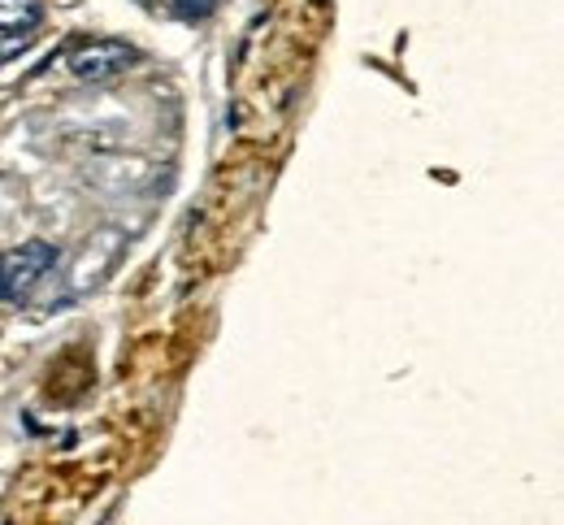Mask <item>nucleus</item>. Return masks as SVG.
<instances>
[{"instance_id": "nucleus-4", "label": "nucleus", "mask_w": 564, "mask_h": 525, "mask_svg": "<svg viewBox=\"0 0 564 525\" xmlns=\"http://www.w3.org/2000/svg\"><path fill=\"white\" fill-rule=\"evenodd\" d=\"M44 22L40 0H0V35H26Z\"/></svg>"}, {"instance_id": "nucleus-2", "label": "nucleus", "mask_w": 564, "mask_h": 525, "mask_svg": "<svg viewBox=\"0 0 564 525\" xmlns=\"http://www.w3.org/2000/svg\"><path fill=\"white\" fill-rule=\"evenodd\" d=\"M135 48L127 40H87L70 53V75L78 83H109L135 66Z\"/></svg>"}, {"instance_id": "nucleus-3", "label": "nucleus", "mask_w": 564, "mask_h": 525, "mask_svg": "<svg viewBox=\"0 0 564 525\" xmlns=\"http://www.w3.org/2000/svg\"><path fill=\"white\" fill-rule=\"evenodd\" d=\"M122 243H127V234L122 230H100L96 239H87V248L78 252V261H74L70 270V287L74 292H87V287H96L113 265H118V256H122Z\"/></svg>"}, {"instance_id": "nucleus-1", "label": "nucleus", "mask_w": 564, "mask_h": 525, "mask_svg": "<svg viewBox=\"0 0 564 525\" xmlns=\"http://www.w3.org/2000/svg\"><path fill=\"white\" fill-rule=\"evenodd\" d=\"M53 265H57V248L44 243V239H31V243H22V248L0 252V300L26 296Z\"/></svg>"}, {"instance_id": "nucleus-5", "label": "nucleus", "mask_w": 564, "mask_h": 525, "mask_svg": "<svg viewBox=\"0 0 564 525\" xmlns=\"http://www.w3.org/2000/svg\"><path fill=\"white\" fill-rule=\"evenodd\" d=\"M170 4H174V13L183 22H205L213 9H217V0H170Z\"/></svg>"}]
</instances>
